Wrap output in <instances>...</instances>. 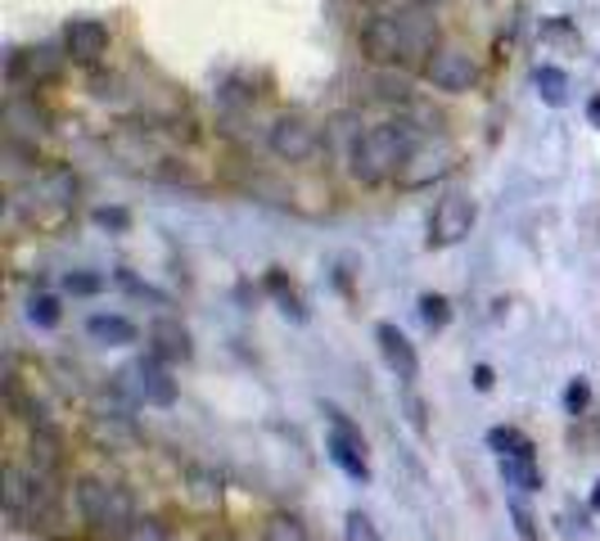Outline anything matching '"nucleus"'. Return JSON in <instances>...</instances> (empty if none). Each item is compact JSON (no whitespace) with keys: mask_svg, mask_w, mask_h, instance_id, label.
I'll use <instances>...</instances> for the list:
<instances>
[{"mask_svg":"<svg viewBox=\"0 0 600 541\" xmlns=\"http://www.w3.org/2000/svg\"><path fill=\"white\" fill-rule=\"evenodd\" d=\"M362 50L371 64L379 68H407V64H425L438 50V27L425 18L415 5L411 10H384L371 14L362 27Z\"/></svg>","mask_w":600,"mask_h":541,"instance_id":"obj_1","label":"nucleus"},{"mask_svg":"<svg viewBox=\"0 0 600 541\" xmlns=\"http://www.w3.org/2000/svg\"><path fill=\"white\" fill-rule=\"evenodd\" d=\"M420 149V131L411 123H379L371 131H362L348 149V167L362 186H384L407 172L411 154Z\"/></svg>","mask_w":600,"mask_h":541,"instance_id":"obj_2","label":"nucleus"},{"mask_svg":"<svg viewBox=\"0 0 600 541\" xmlns=\"http://www.w3.org/2000/svg\"><path fill=\"white\" fill-rule=\"evenodd\" d=\"M77 509H82V524L104 541H123L140 519L132 496L113 483H100V478H82L77 483Z\"/></svg>","mask_w":600,"mask_h":541,"instance_id":"obj_3","label":"nucleus"},{"mask_svg":"<svg viewBox=\"0 0 600 541\" xmlns=\"http://www.w3.org/2000/svg\"><path fill=\"white\" fill-rule=\"evenodd\" d=\"M325 419H329V438H325L329 461H335L343 474H352V478H362V483H366L371 465H366V438H362V429H357L339 406H325Z\"/></svg>","mask_w":600,"mask_h":541,"instance_id":"obj_4","label":"nucleus"},{"mask_svg":"<svg viewBox=\"0 0 600 541\" xmlns=\"http://www.w3.org/2000/svg\"><path fill=\"white\" fill-rule=\"evenodd\" d=\"M266 149L280 163H308L321 154V131L298 113H280L272 127H266Z\"/></svg>","mask_w":600,"mask_h":541,"instance_id":"obj_5","label":"nucleus"},{"mask_svg":"<svg viewBox=\"0 0 600 541\" xmlns=\"http://www.w3.org/2000/svg\"><path fill=\"white\" fill-rule=\"evenodd\" d=\"M425 81L434 90H442V96H465V90H474V81H478V64L461 46H438L425 59Z\"/></svg>","mask_w":600,"mask_h":541,"instance_id":"obj_6","label":"nucleus"},{"mask_svg":"<svg viewBox=\"0 0 600 541\" xmlns=\"http://www.w3.org/2000/svg\"><path fill=\"white\" fill-rule=\"evenodd\" d=\"M117 379H123V393H132L145 406H172L176 402V379L163 370V361L154 352L140 356V361H132V366L117 375Z\"/></svg>","mask_w":600,"mask_h":541,"instance_id":"obj_7","label":"nucleus"},{"mask_svg":"<svg viewBox=\"0 0 600 541\" xmlns=\"http://www.w3.org/2000/svg\"><path fill=\"white\" fill-rule=\"evenodd\" d=\"M474 199L465 194H442L429 213V249H452L474 230Z\"/></svg>","mask_w":600,"mask_h":541,"instance_id":"obj_8","label":"nucleus"},{"mask_svg":"<svg viewBox=\"0 0 600 541\" xmlns=\"http://www.w3.org/2000/svg\"><path fill=\"white\" fill-rule=\"evenodd\" d=\"M64 50L73 64H100L109 54V27L100 18H73L64 27Z\"/></svg>","mask_w":600,"mask_h":541,"instance_id":"obj_9","label":"nucleus"},{"mask_svg":"<svg viewBox=\"0 0 600 541\" xmlns=\"http://www.w3.org/2000/svg\"><path fill=\"white\" fill-rule=\"evenodd\" d=\"M46 136V113L37 109V100L10 96L5 104V140L10 144H37Z\"/></svg>","mask_w":600,"mask_h":541,"instance_id":"obj_10","label":"nucleus"},{"mask_svg":"<svg viewBox=\"0 0 600 541\" xmlns=\"http://www.w3.org/2000/svg\"><path fill=\"white\" fill-rule=\"evenodd\" d=\"M375 343H379V352H384V361H388V366H393V370H398V379H402V383H411V379L420 375V361H415V348L407 343V335H402V329H398V325H388V320H379V325H375Z\"/></svg>","mask_w":600,"mask_h":541,"instance_id":"obj_11","label":"nucleus"},{"mask_svg":"<svg viewBox=\"0 0 600 541\" xmlns=\"http://www.w3.org/2000/svg\"><path fill=\"white\" fill-rule=\"evenodd\" d=\"M149 352H154L159 361H190V329L182 325V320H172V316H163V320H154L149 325Z\"/></svg>","mask_w":600,"mask_h":541,"instance_id":"obj_12","label":"nucleus"},{"mask_svg":"<svg viewBox=\"0 0 600 541\" xmlns=\"http://www.w3.org/2000/svg\"><path fill=\"white\" fill-rule=\"evenodd\" d=\"M59 73V59H54V50H18V54H10V81H27V86H41V81H50Z\"/></svg>","mask_w":600,"mask_h":541,"instance_id":"obj_13","label":"nucleus"},{"mask_svg":"<svg viewBox=\"0 0 600 541\" xmlns=\"http://www.w3.org/2000/svg\"><path fill=\"white\" fill-rule=\"evenodd\" d=\"M86 335H91L96 343H109V348H127V343L140 339V329L127 316H91L86 320Z\"/></svg>","mask_w":600,"mask_h":541,"instance_id":"obj_14","label":"nucleus"},{"mask_svg":"<svg viewBox=\"0 0 600 541\" xmlns=\"http://www.w3.org/2000/svg\"><path fill=\"white\" fill-rule=\"evenodd\" d=\"M501 478H505V488H515V492L542 488V469H537L533 456H501Z\"/></svg>","mask_w":600,"mask_h":541,"instance_id":"obj_15","label":"nucleus"},{"mask_svg":"<svg viewBox=\"0 0 600 541\" xmlns=\"http://www.w3.org/2000/svg\"><path fill=\"white\" fill-rule=\"evenodd\" d=\"M488 446L497 451V456H533V438L520 433V429H510V425L488 429Z\"/></svg>","mask_w":600,"mask_h":541,"instance_id":"obj_16","label":"nucleus"},{"mask_svg":"<svg viewBox=\"0 0 600 541\" xmlns=\"http://www.w3.org/2000/svg\"><path fill=\"white\" fill-rule=\"evenodd\" d=\"M533 81H537V96H542L547 104H555V109H560V104L568 100V96H564V90H568V77H564L560 68H537V73H533Z\"/></svg>","mask_w":600,"mask_h":541,"instance_id":"obj_17","label":"nucleus"},{"mask_svg":"<svg viewBox=\"0 0 600 541\" xmlns=\"http://www.w3.org/2000/svg\"><path fill=\"white\" fill-rule=\"evenodd\" d=\"M33 469H37L41 478L59 469V442H54L46 429H37V433H33Z\"/></svg>","mask_w":600,"mask_h":541,"instance_id":"obj_18","label":"nucleus"},{"mask_svg":"<svg viewBox=\"0 0 600 541\" xmlns=\"http://www.w3.org/2000/svg\"><path fill=\"white\" fill-rule=\"evenodd\" d=\"M420 320H425L429 329H442L447 320H452V303H447L442 293H425L420 298Z\"/></svg>","mask_w":600,"mask_h":541,"instance_id":"obj_19","label":"nucleus"},{"mask_svg":"<svg viewBox=\"0 0 600 541\" xmlns=\"http://www.w3.org/2000/svg\"><path fill=\"white\" fill-rule=\"evenodd\" d=\"M262 541H308V532H303V524H298V519L276 515V519H266Z\"/></svg>","mask_w":600,"mask_h":541,"instance_id":"obj_20","label":"nucleus"},{"mask_svg":"<svg viewBox=\"0 0 600 541\" xmlns=\"http://www.w3.org/2000/svg\"><path fill=\"white\" fill-rule=\"evenodd\" d=\"M27 320H33L37 329H54L59 325V303L50 293H37L33 303H27Z\"/></svg>","mask_w":600,"mask_h":541,"instance_id":"obj_21","label":"nucleus"},{"mask_svg":"<svg viewBox=\"0 0 600 541\" xmlns=\"http://www.w3.org/2000/svg\"><path fill=\"white\" fill-rule=\"evenodd\" d=\"M587 402H591V383H587V379H574V383L564 388V411H568V415H583Z\"/></svg>","mask_w":600,"mask_h":541,"instance_id":"obj_22","label":"nucleus"},{"mask_svg":"<svg viewBox=\"0 0 600 541\" xmlns=\"http://www.w3.org/2000/svg\"><path fill=\"white\" fill-rule=\"evenodd\" d=\"M343 532H348V541H379V532H375V524L362 515V509H352V515L343 519Z\"/></svg>","mask_w":600,"mask_h":541,"instance_id":"obj_23","label":"nucleus"},{"mask_svg":"<svg viewBox=\"0 0 600 541\" xmlns=\"http://www.w3.org/2000/svg\"><path fill=\"white\" fill-rule=\"evenodd\" d=\"M123 541H172V537H167V528L159 519H136Z\"/></svg>","mask_w":600,"mask_h":541,"instance_id":"obj_24","label":"nucleus"},{"mask_svg":"<svg viewBox=\"0 0 600 541\" xmlns=\"http://www.w3.org/2000/svg\"><path fill=\"white\" fill-rule=\"evenodd\" d=\"M64 289L86 298V293H100V289H104V280H100V276H86V270H73V276L64 280Z\"/></svg>","mask_w":600,"mask_h":541,"instance_id":"obj_25","label":"nucleus"},{"mask_svg":"<svg viewBox=\"0 0 600 541\" xmlns=\"http://www.w3.org/2000/svg\"><path fill=\"white\" fill-rule=\"evenodd\" d=\"M510 515H515V528H520V537L524 541H537V528H533V515H528V505L515 496V501H510Z\"/></svg>","mask_w":600,"mask_h":541,"instance_id":"obj_26","label":"nucleus"},{"mask_svg":"<svg viewBox=\"0 0 600 541\" xmlns=\"http://www.w3.org/2000/svg\"><path fill=\"white\" fill-rule=\"evenodd\" d=\"M96 222H100V226H113V230H127V226H132V217L123 213V207H100Z\"/></svg>","mask_w":600,"mask_h":541,"instance_id":"obj_27","label":"nucleus"},{"mask_svg":"<svg viewBox=\"0 0 600 541\" xmlns=\"http://www.w3.org/2000/svg\"><path fill=\"white\" fill-rule=\"evenodd\" d=\"M474 388H478V393H488V388H492V366H478L474 370Z\"/></svg>","mask_w":600,"mask_h":541,"instance_id":"obj_28","label":"nucleus"},{"mask_svg":"<svg viewBox=\"0 0 600 541\" xmlns=\"http://www.w3.org/2000/svg\"><path fill=\"white\" fill-rule=\"evenodd\" d=\"M587 117H591V123H596V127H600V96H596V100H591V104H587Z\"/></svg>","mask_w":600,"mask_h":541,"instance_id":"obj_29","label":"nucleus"},{"mask_svg":"<svg viewBox=\"0 0 600 541\" xmlns=\"http://www.w3.org/2000/svg\"><path fill=\"white\" fill-rule=\"evenodd\" d=\"M591 509H596V515H600V483L591 488Z\"/></svg>","mask_w":600,"mask_h":541,"instance_id":"obj_30","label":"nucleus"}]
</instances>
